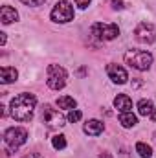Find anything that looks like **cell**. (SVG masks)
<instances>
[{
    "label": "cell",
    "mask_w": 156,
    "mask_h": 158,
    "mask_svg": "<svg viewBox=\"0 0 156 158\" xmlns=\"http://www.w3.org/2000/svg\"><path fill=\"white\" fill-rule=\"evenodd\" d=\"M35 107H37V98L30 92H22V94L15 96L9 105L11 116L17 121H31Z\"/></svg>",
    "instance_id": "cell-1"
},
{
    "label": "cell",
    "mask_w": 156,
    "mask_h": 158,
    "mask_svg": "<svg viewBox=\"0 0 156 158\" xmlns=\"http://www.w3.org/2000/svg\"><path fill=\"white\" fill-rule=\"evenodd\" d=\"M125 61L132 68H136L140 72H145L153 64V55L149 52H145V50H129L125 53Z\"/></svg>",
    "instance_id": "cell-2"
},
{
    "label": "cell",
    "mask_w": 156,
    "mask_h": 158,
    "mask_svg": "<svg viewBox=\"0 0 156 158\" xmlns=\"http://www.w3.org/2000/svg\"><path fill=\"white\" fill-rule=\"evenodd\" d=\"M26 140H28V131L26 129H22V127H11V129H7L6 134H4V143H6L7 155H11L20 145H24Z\"/></svg>",
    "instance_id": "cell-3"
},
{
    "label": "cell",
    "mask_w": 156,
    "mask_h": 158,
    "mask_svg": "<svg viewBox=\"0 0 156 158\" xmlns=\"http://www.w3.org/2000/svg\"><path fill=\"white\" fill-rule=\"evenodd\" d=\"M50 17H51V20H53V22L66 24V22L74 20V6H72L68 0H59V2L53 6V9H51Z\"/></svg>",
    "instance_id": "cell-4"
},
{
    "label": "cell",
    "mask_w": 156,
    "mask_h": 158,
    "mask_svg": "<svg viewBox=\"0 0 156 158\" xmlns=\"http://www.w3.org/2000/svg\"><path fill=\"white\" fill-rule=\"evenodd\" d=\"M40 119H42V123L48 127V129H61V127H64V116L57 110V109H53L51 105H44L42 107V112H40Z\"/></svg>",
    "instance_id": "cell-5"
},
{
    "label": "cell",
    "mask_w": 156,
    "mask_h": 158,
    "mask_svg": "<svg viewBox=\"0 0 156 158\" xmlns=\"http://www.w3.org/2000/svg\"><path fill=\"white\" fill-rule=\"evenodd\" d=\"M66 77H68V74H66V70L63 66H59V64H50L48 66V79H46V83H48V86L51 90L64 88Z\"/></svg>",
    "instance_id": "cell-6"
},
{
    "label": "cell",
    "mask_w": 156,
    "mask_h": 158,
    "mask_svg": "<svg viewBox=\"0 0 156 158\" xmlns=\"http://www.w3.org/2000/svg\"><path fill=\"white\" fill-rule=\"evenodd\" d=\"M90 33H92L96 39L114 40L117 35H119V28H117L116 24H103V22H96V24H92Z\"/></svg>",
    "instance_id": "cell-7"
},
{
    "label": "cell",
    "mask_w": 156,
    "mask_h": 158,
    "mask_svg": "<svg viewBox=\"0 0 156 158\" xmlns=\"http://www.w3.org/2000/svg\"><path fill=\"white\" fill-rule=\"evenodd\" d=\"M134 35L140 42H145V44H151L156 40V28L151 22H140L134 30Z\"/></svg>",
    "instance_id": "cell-8"
},
{
    "label": "cell",
    "mask_w": 156,
    "mask_h": 158,
    "mask_svg": "<svg viewBox=\"0 0 156 158\" xmlns=\"http://www.w3.org/2000/svg\"><path fill=\"white\" fill-rule=\"evenodd\" d=\"M107 74H109V77L112 79L114 83H117V85H123V83H127V79H129L127 70H125L123 66H119V64H109V66H107Z\"/></svg>",
    "instance_id": "cell-9"
},
{
    "label": "cell",
    "mask_w": 156,
    "mask_h": 158,
    "mask_svg": "<svg viewBox=\"0 0 156 158\" xmlns=\"http://www.w3.org/2000/svg\"><path fill=\"white\" fill-rule=\"evenodd\" d=\"M103 129H105V125H103V121H99V119H88V121L84 123V127H83V131H84L88 136H99V134L103 132Z\"/></svg>",
    "instance_id": "cell-10"
},
{
    "label": "cell",
    "mask_w": 156,
    "mask_h": 158,
    "mask_svg": "<svg viewBox=\"0 0 156 158\" xmlns=\"http://www.w3.org/2000/svg\"><path fill=\"white\" fill-rule=\"evenodd\" d=\"M0 20H2V24H11V22L18 20L17 9L11 7V6H2V9H0Z\"/></svg>",
    "instance_id": "cell-11"
},
{
    "label": "cell",
    "mask_w": 156,
    "mask_h": 158,
    "mask_svg": "<svg viewBox=\"0 0 156 158\" xmlns=\"http://www.w3.org/2000/svg\"><path fill=\"white\" fill-rule=\"evenodd\" d=\"M114 107H116L119 112H130V109H132V101H130L129 96H125V94H117L116 98H114Z\"/></svg>",
    "instance_id": "cell-12"
},
{
    "label": "cell",
    "mask_w": 156,
    "mask_h": 158,
    "mask_svg": "<svg viewBox=\"0 0 156 158\" xmlns=\"http://www.w3.org/2000/svg\"><path fill=\"white\" fill-rule=\"evenodd\" d=\"M17 77H18V72H17L15 68H11V66H2V68H0V81H2L4 85L15 83Z\"/></svg>",
    "instance_id": "cell-13"
},
{
    "label": "cell",
    "mask_w": 156,
    "mask_h": 158,
    "mask_svg": "<svg viewBox=\"0 0 156 158\" xmlns=\"http://www.w3.org/2000/svg\"><path fill=\"white\" fill-rule=\"evenodd\" d=\"M119 123L125 127V129H130L138 123V118L132 114V112H119Z\"/></svg>",
    "instance_id": "cell-14"
},
{
    "label": "cell",
    "mask_w": 156,
    "mask_h": 158,
    "mask_svg": "<svg viewBox=\"0 0 156 158\" xmlns=\"http://www.w3.org/2000/svg\"><path fill=\"white\" fill-rule=\"evenodd\" d=\"M76 99L74 98H70V96H61V98H57V107L59 109H66V110H74L76 109Z\"/></svg>",
    "instance_id": "cell-15"
},
{
    "label": "cell",
    "mask_w": 156,
    "mask_h": 158,
    "mask_svg": "<svg viewBox=\"0 0 156 158\" xmlns=\"http://www.w3.org/2000/svg\"><path fill=\"white\" fill-rule=\"evenodd\" d=\"M138 112H140V116H151L153 112H154V109H153V103L149 101V99H142L140 103H138Z\"/></svg>",
    "instance_id": "cell-16"
},
{
    "label": "cell",
    "mask_w": 156,
    "mask_h": 158,
    "mask_svg": "<svg viewBox=\"0 0 156 158\" xmlns=\"http://www.w3.org/2000/svg\"><path fill=\"white\" fill-rule=\"evenodd\" d=\"M136 153L142 158H151L153 156V149H151L147 143H143V142H138V143H136Z\"/></svg>",
    "instance_id": "cell-17"
},
{
    "label": "cell",
    "mask_w": 156,
    "mask_h": 158,
    "mask_svg": "<svg viewBox=\"0 0 156 158\" xmlns=\"http://www.w3.org/2000/svg\"><path fill=\"white\" fill-rule=\"evenodd\" d=\"M51 145H53L57 151H61V149H64V147H66V138H64L63 134H57V136H53V138H51Z\"/></svg>",
    "instance_id": "cell-18"
},
{
    "label": "cell",
    "mask_w": 156,
    "mask_h": 158,
    "mask_svg": "<svg viewBox=\"0 0 156 158\" xmlns=\"http://www.w3.org/2000/svg\"><path fill=\"white\" fill-rule=\"evenodd\" d=\"M81 116H83V114H81V110H76V109H74V110L68 114V121H70V123H76V121L81 119Z\"/></svg>",
    "instance_id": "cell-19"
},
{
    "label": "cell",
    "mask_w": 156,
    "mask_h": 158,
    "mask_svg": "<svg viewBox=\"0 0 156 158\" xmlns=\"http://www.w3.org/2000/svg\"><path fill=\"white\" fill-rule=\"evenodd\" d=\"M22 4H26V6H33V7H37V6H42L46 0H20Z\"/></svg>",
    "instance_id": "cell-20"
},
{
    "label": "cell",
    "mask_w": 156,
    "mask_h": 158,
    "mask_svg": "<svg viewBox=\"0 0 156 158\" xmlns=\"http://www.w3.org/2000/svg\"><path fill=\"white\" fill-rule=\"evenodd\" d=\"M114 9H123V0H110Z\"/></svg>",
    "instance_id": "cell-21"
},
{
    "label": "cell",
    "mask_w": 156,
    "mask_h": 158,
    "mask_svg": "<svg viewBox=\"0 0 156 158\" xmlns=\"http://www.w3.org/2000/svg\"><path fill=\"white\" fill-rule=\"evenodd\" d=\"M76 4H77L81 9H86V7H88V4H90V0H76Z\"/></svg>",
    "instance_id": "cell-22"
},
{
    "label": "cell",
    "mask_w": 156,
    "mask_h": 158,
    "mask_svg": "<svg viewBox=\"0 0 156 158\" xmlns=\"http://www.w3.org/2000/svg\"><path fill=\"white\" fill-rule=\"evenodd\" d=\"M24 158H42V155H39V153H30V155H26Z\"/></svg>",
    "instance_id": "cell-23"
},
{
    "label": "cell",
    "mask_w": 156,
    "mask_h": 158,
    "mask_svg": "<svg viewBox=\"0 0 156 158\" xmlns=\"http://www.w3.org/2000/svg\"><path fill=\"white\" fill-rule=\"evenodd\" d=\"M0 44H2V46L6 44V33H0Z\"/></svg>",
    "instance_id": "cell-24"
},
{
    "label": "cell",
    "mask_w": 156,
    "mask_h": 158,
    "mask_svg": "<svg viewBox=\"0 0 156 158\" xmlns=\"http://www.w3.org/2000/svg\"><path fill=\"white\" fill-rule=\"evenodd\" d=\"M99 158H112V156H110V153H101Z\"/></svg>",
    "instance_id": "cell-25"
},
{
    "label": "cell",
    "mask_w": 156,
    "mask_h": 158,
    "mask_svg": "<svg viewBox=\"0 0 156 158\" xmlns=\"http://www.w3.org/2000/svg\"><path fill=\"white\" fill-rule=\"evenodd\" d=\"M151 116H153V119H154V121H156V109H154V112H153Z\"/></svg>",
    "instance_id": "cell-26"
}]
</instances>
